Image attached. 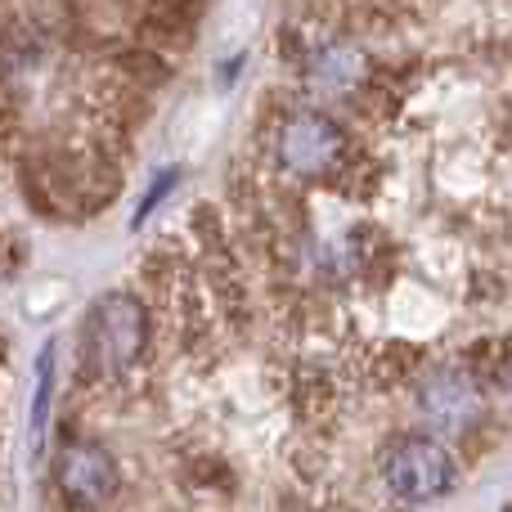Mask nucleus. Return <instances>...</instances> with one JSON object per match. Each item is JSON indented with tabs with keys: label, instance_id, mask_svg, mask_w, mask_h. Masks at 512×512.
<instances>
[{
	"label": "nucleus",
	"instance_id": "nucleus-8",
	"mask_svg": "<svg viewBox=\"0 0 512 512\" xmlns=\"http://www.w3.org/2000/svg\"><path fill=\"white\" fill-rule=\"evenodd\" d=\"M504 382H508V391H512V364H508V373H504Z\"/></svg>",
	"mask_w": 512,
	"mask_h": 512
},
{
	"label": "nucleus",
	"instance_id": "nucleus-5",
	"mask_svg": "<svg viewBox=\"0 0 512 512\" xmlns=\"http://www.w3.org/2000/svg\"><path fill=\"white\" fill-rule=\"evenodd\" d=\"M59 490L77 508H99L117 490V463L104 445L77 441L59 454Z\"/></svg>",
	"mask_w": 512,
	"mask_h": 512
},
{
	"label": "nucleus",
	"instance_id": "nucleus-2",
	"mask_svg": "<svg viewBox=\"0 0 512 512\" xmlns=\"http://www.w3.org/2000/svg\"><path fill=\"white\" fill-rule=\"evenodd\" d=\"M387 477L391 495L405 499V504H432V499L450 495L454 481H459V468H454V454L445 450L441 441H427V436H409L396 450L387 454Z\"/></svg>",
	"mask_w": 512,
	"mask_h": 512
},
{
	"label": "nucleus",
	"instance_id": "nucleus-4",
	"mask_svg": "<svg viewBox=\"0 0 512 512\" xmlns=\"http://www.w3.org/2000/svg\"><path fill=\"white\" fill-rule=\"evenodd\" d=\"M342 158V131L324 113H297L279 131V162L297 176H319Z\"/></svg>",
	"mask_w": 512,
	"mask_h": 512
},
{
	"label": "nucleus",
	"instance_id": "nucleus-1",
	"mask_svg": "<svg viewBox=\"0 0 512 512\" xmlns=\"http://www.w3.org/2000/svg\"><path fill=\"white\" fill-rule=\"evenodd\" d=\"M144 310L126 292H108L95 301L86 324V355L95 360L99 373H126L144 351Z\"/></svg>",
	"mask_w": 512,
	"mask_h": 512
},
{
	"label": "nucleus",
	"instance_id": "nucleus-9",
	"mask_svg": "<svg viewBox=\"0 0 512 512\" xmlns=\"http://www.w3.org/2000/svg\"><path fill=\"white\" fill-rule=\"evenodd\" d=\"M508 512H512V508H508Z\"/></svg>",
	"mask_w": 512,
	"mask_h": 512
},
{
	"label": "nucleus",
	"instance_id": "nucleus-7",
	"mask_svg": "<svg viewBox=\"0 0 512 512\" xmlns=\"http://www.w3.org/2000/svg\"><path fill=\"white\" fill-rule=\"evenodd\" d=\"M171 185H176V171H171V176L162 180V185H153V189H149V198L140 203V216H135V221H144V216H149L153 207H158V198H167V189H171Z\"/></svg>",
	"mask_w": 512,
	"mask_h": 512
},
{
	"label": "nucleus",
	"instance_id": "nucleus-3",
	"mask_svg": "<svg viewBox=\"0 0 512 512\" xmlns=\"http://www.w3.org/2000/svg\"><path fill=\"white\" fill-rule=\"evenodd\" d=\"M418 405H423L427 423L441 427V432L459 436L472 432L486 414V396H481V382L468 369H436L432 378L418 391Z\"/></svg>",
	"mask_w": 512,
	"mask_h": 512
},
{
	"label": "nucleus",
	"instance_id": "nucleus-6",
	"mask_svg": "<svg viewBox=\"0 0 512 512\" xmlns=\"http://www.w3.org/2000/svg\"><path fill=\"white\" fill-rule=\"evenodd\" d=\"M50 387H54V342H45L36 360V405H32V445H41L45 414H50Z\"/></svg>",
	"mask_w": 512,
	"mask_h": 512
}]
</instances>
